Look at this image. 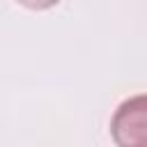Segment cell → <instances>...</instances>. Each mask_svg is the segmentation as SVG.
I'll return each instance as SVG.
<instances>
[{
    "label": "cell",
    "mask_w": 147,
    "mask_h": 147,
    "mask_svg": "<svg viewBox=\"0 0 147 147\" xmlns=\"http://www.w3.org/2000/svg\"><path fill=\"white\" fill-rule=\"evenodd\" d=\"M18 5H23V7H28V9H37V11H41V9H51V7H55L60 0H16Z\"/></svg>",
    "instance_id": "cell-2"
},
{
    "label": "cell",
    "mask_w": 147,
    "mask_h": 147,
    "mask_svg": "<svg viewBox=\"0 0 147 147\" xmlns=\"http://www.w3.org/2000/svg\"><path fill=\"white\" fill-rule=\"evenodd\" d=\"M110 138L119 147H147V94L129 96L115 108Z\"/></svg>",
    "instance_id": "cell-1"
}]
</instances>
